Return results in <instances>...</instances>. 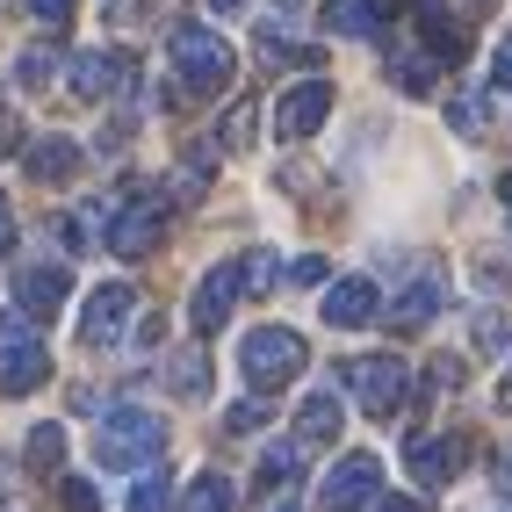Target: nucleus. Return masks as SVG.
Wrapping results in <instances>:
<instances>
[{
  "label": "nucleus",
  "instance_id": "f257e3e1",
  "mask_svg": "<svg viewBox=\"0 0 512 512\" xmlns=\"http://www.w3.org/2000/svg\"><path fill=\"white\" fill-rule=\"evenodd\" d=\"M166 455V419L159 412H138V404H116L101 419V440H94V462L101 469H152Z\"/></svg>",
  "mask_w": 512,
  "mask_h": 512
},
{
  "label": "nucleus",
  "instance_id": "f03ea898",
  "mask_svg": "<svg viewBox=\"0 0 512 512\" xmlns=\"http://www.w3.org/2000/svg\"><path fill=\"white\" fill-rule=\"evenodd\" d=\"M303 361H311V347H303V332H289V325H260V332L238 339V368H246L253 390H282V383H296Z\"/></svg>",
  "mask_w": 512,
  "mask_h": 512
},
{
  "label": "nucleus",
  "instance_id": "7ed1b4c3",
  "mask_svg": "<svg viewBox=\"0 0 512 512\" xmlns=\"http://www.w3.org/2000/svg\"><path fill=\"white\" fill-rule=\"evenodd\" d=\"M174 73L188 80V94H224L231 87V44L202 22H174Z\"/></svg>",
  "mask_w": 512,
  "mask_h": 512
},
{
  "label": "nucleus",
  "instance_id": "20e7f679",
  "mask_svg": "<svg viewBox=\"0 0 512 512\" xmlns=\"http://www.w3.org/2000/svg\"><path fill=\"white\" fill-rule=\"evenodd\" d=\"M347 390L361 397V412L397 419L404 404H412V368L397 354H361V361H347Z\"/></svg>",
  "mask_w": 512,
  "mask_h": 512
},
{
  "label": "nucleus",
  "instance_id": "39448f33",
  "mask_svg": "<svg viewBox=\"0 0 512 512\" xmlns=\"http://www.w3.org/2000/svg\"><path fill=\"white\" fill-rule=\"evenodd\" d=\"M51 383V347L22 318H0V397H29Z\"/></svg>",
  "mask_w": 512,
  "mask_h": 512
},
{
  "label": "nucleus",
  "instance_id": "423d86ee",
  "mask_svg": "<svg viewBox=\"0 0 512 512\" xmlns=\"http://www.w3.org/2000/svg\"><path fill=\"white\" fill-rule=\"evenodd\" d=\"M159 238H166V202H159V195H138V202H123V210L109 217V253H116V260L159 253Z\"/></svg>",
  "mask_w": 512,
  "mask_h": 512
},
{
  "label": "nucleus",
  "instance_id": "0eeeda50",
  "mask_svg": "<svg viewBox=\"0 0 512 512\" xmlns=\"http://www.w3.org/2000/svg\"><path fill=\"white\" fill-rule=\"evenodd\" d=\"M375 498H383V462H375V455H339V469L325 476V491H318L325 512H361Z\"/></svg>",
  "mask_w": 512,
  "mask_h": 512
},
{
  "label": "nucleus",
  "instance_id": "6e6552de",
  "mask_svg": "<svg viewBox=\"0 0 512 512\" xmlns=\"http://www.w3.org/2000/svg\"><path fill=\"white\" fill-rule=\"evenodd\" d=\"M65 296H73V275H65L58 260H37V267H22V275H15V311L37 318V325H51L65 311Z\"/></svg>",
  "mask_w": 512,
  "mask_h": 512
},
{
  "label": "nucleus",
  "instance_id": "1a4fd4ad",
  "mask_svg": "<svg viewBox=\"0 0 512 512\" xmlns=\"http://www.w3.org/2000/svg\"><path fill=\"white\" fill-rule=\"evenodd\" d=\"M130 311H138L130 282H101V289L87 296V311H80V339H87V347H116L123 325H130Z\"/></svg>",
  "mask_w": 512,
  "mask_h": 512
},
{
  "label": "nucleus",
  "instance_id": "9d476101",
  "mask_svg": "<svg viewBox=\"0 0 512 512\" xmlns=\"http://www.w3.org/2000/svg\"><path fill=\"white\" fill-rule=\"evenodd\" d=\"M238 289H246V275H238V267H210V275L195 282L188 325H195L202 339H217V332H224V318H231V303H238Z\"/></svg>",
  "mask_w": 512,
  "mask_h": 512
},
{
  "label": "nucleus",
  "instance_id": "9b49d317",
  "mask_svg": "<svg viewBox=\"0 0 512 512\" xmlns=\"http://www.w3.org/2000/svg\"><path fill=\"white\" fill-rule=\"evenodd\" d=\"M65 80H73L80 101H109L116 87H130V58H123V51H73Z\"/></svg>",
  "mask_w": 512,
  "mask_h": 512
},
{
  "label": "nucleus",
  "instance_id": "f8f14e48",
  "mask_svg": "<svg viewBox=\"0 0 512 512\" xmlns=\"http://www.w3.org/2000/svg\"><path fill=\"white\" fill-rule=\"evenodd\" d=\"M325 116H332V80H303V87H289L275 101V130L282 138H311Z\"/></svg>",
  "mask_w": 512,
  "mask_h": 512
},
{
  "label": "nucleus",
  "instance_id": "ddd939ff",
  "mask_svg": "<svg viewBox=\"0 0 512 512\" xmlns=\"http://www.w3.org/2000/svg\"><path fill=\"white\" fill-rule=\"evenodd\" d=\"M462 462H469V440H462V433H433V440H412V476H419L426 491L455 484V476H462Z\"/></svg>",
  "mask_w": 512,
  "mask_h": 512
},
{
  "label": "nucleus",
  "instance_id": "4468645a",
  "mask_svg": "<svg viewBox=\"0 0 512 512\" xmlns=\"http://www.w3.org/2000/svg\"><path fill=\"white\" fill-rule=\"evenodd\" d=\"M375 311H383V303H375V282H368V275H347V282L325 289V325H332V332L375 325Z\"/></svg>",
  "mask_w": 512,
  "mask_h": 512
},
{
  "label": "nucleus",
  "instance_id": "2eb2a0df",
  "mask_svg": "<svg viewBox=\"0 0 512 512\" xmlns=\"http://www.w3.org/2000/svg\"><path fill=\"white\" fill-rule=\"evenodd\" d=\"M339 426H347L339 390H311V397H303V412H296V440H303V448H332Z\"/></svg>",
  "mask_w": 512,
  "mask_h": 512
},
{
  "label": "nucleus",
  "instance_id": "dca6fc26",
  "mask_svg": "<svg viewBox=\"0 0 512 512\" xmlns=\"http://www.w3.org/2000/svg\"><path fill=\"white\" fill-rule=\"evenodd\" d=\"M419 29H426V51H433V65H462L469 51V37H462V22H448V8L440 0H419Z\"/></svg>",
  "mask_w": 512,
  "mask_h": 512
},
{
  "label": "nucleus",
  "instance_id": "f3484780",
  "mask_svg": "<svg viewBox=\"0 0 512 512\" xmlns=\"http://www.w3.org/2000/svg\"><path fill=\"white\" fill-rule=\"evenodd\" d=\"M433 311H440V282L426 275V282H412V289H404L383 318H390V332H426V325H433Z\"/></svg>",
  "mask_w": 512,
  "mask_h": 512
},
{
  "label": "nucleus",
  "instance_id": "a211bd4d",
  "mask_svg": "<svg viewBox=\"0 0 512 512\" xmlns=\"http://www.w3.org/2000/svg\"><path fill=\"white\" fill-rule=\"evenodd\" d=\"M22 159H29V174H37V181H73L80 174V145L73 138H37Z\"/></svg>",
  "mask_w": 512,
  "mask_h": 512
},
{
  "label": "nucleus",
  "instance_id": "6ab92c4d",
  "mask_svg": "<svg viewBox=\"0 0 512 512\" xmlns=\"http://www.w3.org/2000/svg\"><path fill=\"white\" fill-rule=\"evenodd\" d=\"M325 29L332 37H375V29H383V8H375V0H332Z\"/></svg>",
  "mask_w": 512,
  "mask_h": 512
},
{
  "label": "nucleus",
  "instance_id": "aec40b11",
  "mask_svg": "<svg viewBox=\"0 0 512 512\" xmlns=\"http://www.w3.org/2000/svg\"><path fill=\"white\" fill-rule=\"evenodd\" d=\"M231 498H238V491H231V476H224V469H202L195 484L181 491L174 512H231Z\"/></svg>",
  "mask_w": 512,
  "mask_h": 512
},
{
  "label": "nucleus",
  "instance_id": "412c9836",
  "mask_svg": "<svg viewBox=\"0 0 512 512\" xmlns=\"http://www.w3.org/2000/svg\"><path fill=\"white\" fill-rule=\"evenodd\" d=\"M476 354H491V361H512V318L505 311H476Z\"/></svg>",
  "mask_w": 512,
  "mask_h": 512
},
{
  "label": "nucleus",
  "instance_id": "4be33fe9",
  "mask_svg": "<svg viewBox=\"0 0 512 512\" xmlns=\"http://www.w3.org/2000/svg\"><path fill=\"white\" fill-rule=\"evenodd\" d=\"M166 375H174V390H181V397H210V354H202V347L174 354V368H166Z\"/></svg>",
  "mask_w": 512,
  "mask_h": 512
},
{
  "label": "nucleus",
  "instance_id": "5701e85b",
  "mask_svg": "<svg viewBox=\"0 0 512 512\" xmlns=\"http://www.w3.org/2000/svg\"><path fill=\"white\" fill-rule=\"evenodd\" d=\"M296 476H303V455L296 448H267L260 455V491H289Z\"/></svg>",
  "mask_w": 512,
  "mask_h": 512
},
{
  "label": "nucleus",
  "instance_id": "b1692460",
  "mask_svg": "<svg viewBox=\"0 0 512 512\" xmlns=\"http://www.w3.org/2000/svg\"><path fill=\"white\" fill-rule=\"evenodd\" d=\"M15 80H22V87H51V80H58V51L29 44V51L15 58Z\"/></svg>",
  "mask_w": 512,
  "mask_h": 512
},
{
  "label": "nucleus",
  "instance_id": "393cba45",
  "mask_svg": "<svg viewBox=\"0 0 512 512\" xmlns=\"http://www.w3.org/2000/svg\"><path fill=\"white\" fill-rule=\"evenodd\" d=\"M65 462V426H37V433H29V469H58Z\"/></svg>",
  "mask_w": 512,
  "mask_h": 512
},
{
  "label": "nucleus",
  "instance_id": "a878e982",
  "mask_svg": "<svg viewBox=\"0 0 512 512\" xmlns=\"http://www.w3.org/2000/svg\"><path fill=\"white\" fill-rule=\"evenodd\" d=\"M260 51L275 58V65H318V58H325V51H311V44H289L282 29H260Z\"/></svg>",
  "mask_w": 512,
  "mask_h": 512
},
{
  "label": "nucleus",
  "instance_id": "bb28decb",
  "mask_svg": "<svg viewBox=\"0 0 512 512\" xmlns=\"http://www.w3.org/2000/svg\"><path fill=\"white\" fill-rule=\"evenodd\" d=\"M166 505H174V498H166V476H159V469L130 484V512H166Z\"/></svg>",
  "mask_w": 512,
  "mask_h": 512
},
{
  "label": "nucleus",
  "instance_id": "cd10ccee",
  "mask_svg": "<svg viewBox=\"0 0 512 512\" xmlns=\"http://www.w3.org/2000/svg\"><path fill=\"white\" fill-rule=\"evenodd\" d=\"M390 80H397L404 94H426V87H433V65H426V58H390Z\"/></svg>",
  "mask_w": 512,
  "mask_h": 512
},
{
  "label": "nucleus",
  "instance_id": "c85d7f7f",
  "mask_svg": "<svg viewBox=\"0 0 512 512\" xmlns=\"http://www.w3.org/2000/svg\"><path fill=\"white\" fill-rule=\"evenodd\" d=\"M238 275H246V289L260 296V289H275V275H282V260H275V253H246V267H238Z\"/></svg>",
  "mask_w": 512,
  "mask_h": 512
},
{
  "label": "nucleus",
  "instance_id": "c756f323",
  "mask_svg": "<svg viewBox=\"0 0 512 512\" xmlns=\"http://www.w3.org/2000/svg\"><path fill=\"white\" fill-rule=\"evenodd\" d=\"M253 109H260V101H238V109H231V130H224V145H231V152H246V145H253V123H260Z\"/></svg>",
  "mask_w": 512,
  "mask_h": 512
},
{
  "label": "nucleus",
  "instance_id": "7c9ffc66",
  "mask_svg": "<svg viewBox=\"0 0 512 512\" xmlns=\"http://www.w3.org/2000/svg\"><path fill=\"white\" fill-rule=\"evenodd\" d=\"M51 231H58V246H65V253H87V246H94L87 217H51Z\"/></svg>",
  "mask_w": 512,
  "mask_h": 512
},
{
  "label": "nucleus",
  "instance_id": "2f4dec72",
  "mask_svg": "<svg viewBox=\"0 0 512 512\" xmlns=\"http://www.w3.org/2000/svg\"><path fill=\"white\" fill-rule=\"evenodd\" d=\"M65 512H101V491L87 476H65Z\"/></svg>",
  "mask_w": 512,
  "mask_h": 512
},
{
  "label": "nucleus",
  "instance_id": "473e14b6",
  "mask_svg": "<svg viewBox=\"0 0 512 512\" xmlns=\"http://www.w3.org/2000/svg\"><path fill=\"white\" fill-rule=\"evenodd\" d=\"M318 282H325V260H318V253L289 267V289H318Z\"/></svg>",
  "mask_w": 512,
  "mask_h": 512
},
{
  "label": "nucleus",
  "instance_id": "72a5a7b5",
  "mask_svg": "<svg viewBox=\"0 0 512 512\" xmlns=\"http://www.w3.org/2000/svg\"><path fill=\"white\" fill-rule=\"evenodd\" d=\"M267 419V404H238V412H224V433H253Z\"/></svg>",
  "mask_w": 512,
  "mask_h": 512
},
{
  "label": "nucleus",
  "instance_id": "f704fd0d",
  "mask_svg": "<svg viewBox=\"0 0 512 512\" xmlns=\"http://www.w3.org/2000/svg\"><path fill=\"white\" fill-rule=\"evenodd\" d=\"M73 8H80V0H29V15H37V22H73Z\"/></svg>",
  "mask_w": 512,
  "mask_h": 512
},
{
  "label": "nucleus",
  "instance_id": "c9c22d12",
  "mask_svg": "<svg viewBox=\"0 0 512 512\" xmlns=\"http://www.w3.org/2000/svg\"><path fill=\"white\" fill-rule=\"evenodd\" d=\"M8 152H22V123H15L8 101H0V159H8Z\"/></svg>",
  "mask_w": 512,
  "mask_h": 512
},
{
  "label": "nucleus",
  "instance_id": "e433bc0d",
  "mask_svg": "<svg viewBox=\"0 0 512 512\" xmlns=\"http://www.w3.org/2000/svg\"><path fill=\"white\" fill-rule=\"evenodd\" d=\"M491 87H498V94H512V37H505V44H498V58H491Z\"/></svg>",
  "mask_w": 512,
  "mask_h": 512
},
{
  "label": "nucleus",
  "instance_id": "4c0bfd02",
  "mask_svg": "<svg viewBox=\"0 0 512 512\" xmlns=\"http://www.w3.org/2000/svg\"><path fill=\"white\" fill-rule=\"evenodd\" d=\"M0 253H15V202L0 195Z\"/></svg>",
  "mask_w": 512,
  "mask_h": 512
},
{
  "label": "nucleus",
  "instance_id": "58836bf2",
  "mask_svg": "<svg viewBox=\"0 0 512 512\" xmlns=\"http://www.w3.org/2000/svg\"><path fill=\"white\" fill-rule=\"evenodd\" d=\"M109 15H116V22H138V15H145V0H109Z\"/></svg>",
  "mask_w": 512,
  "mask_h": 512
},
{
  "label": "nucleus",
  "instance_id": "ea45409f",
  "mask_svg": "<svg viewBox=\"0 0 512 512\" xmlns=\"http://www.w3.org/2000/svg\"><path fill=\"white\" fill-rule=\"evenodd\" d=\"M383 512H426L419 498H383Z\"/></svg>",
  "mask_w": 512,
  "mask_h": 512
},
{
  "label": "nucleus",
  "instance_id": "a19ab883",
  "mask_svg": "<svg viewBox=\"0 0 512 512\" xmlns=\"http://www.w3.org/2000/svg\"><path fill=\"white\" fill-rule=\"evenodd\" d=\"M202 8H210V15H238L246 0H202Z\"/></svg>",
  "mask_w": 512,
  "mask_h": 512
},
{
  "label": "nucleus",
  "instance_id": "79ce46f5",
  "mask_svg": "<svg viewBox=\"0 0 512 512\" xmlns=\"http://www.w3.org/2000/svg\"><path fill=\"white\" fill-rule=\"evenodd\" d=\"M8 498H15V484H8V462H0V512H8Z\"/></svg>",
  "mask_w": 512,
  "mask_h": 512
},
{
  "label": "nucleus",
  "instance_id": "37998d69",
  "mask_svg": "<svg viewBox=\"0 0 512 512\" xmlns=\"http://www.w3.org/2000/svg\"><path fill=\"white\" fill-rule=\"evenodd\" d=\"M498 404H505V412H512V375H505V383H498Z\"/></svg>",
  "mask_w": 512,
  "mask_h": 512
},
{
  "label": "nucleus",
  "instance_id": "c03bdc74",
  "mask_svg": "<svg viewBox=\"0 0 512 512\" xmlns=\"http://www.w3.org/2000/svg\"><path fill=\"white\" fill-rule=\"evenodd\" d=\"M498 202H505V210H512V174H505V181H498Z\"/></svg>",
  "mask_w": 512,
  "mask_h": 512
},
{
  "label": "nucleus",
  "instance_id": "a18cd8bd",
  "mask_svg": "<svg viewBox=\"0 0 512 512\" xmlns=\"http://www.w3.org/2000/svg\"><path fill=\"white\" fill-rule=\"evenodd\" d=\"M462 8H469V15H491V0H462Z\"/></svg>",
  "mask_w": 512,
  "mask_h": 512
},
{
  "label": "nucleus",
  "instance_id": "49530a36",
  "mask_svg": "<svg viewBox=\"0 0 512 512\" xmlns=\"http://www.w3.org/2000/svg\"><path fill=\"white\" fill-rule=\"evenodd\" d=\"M282 512H289V505H282Z\"/></svg>",
  "mask_w": 512,
  "mask_h": 512
}]
</instances>
